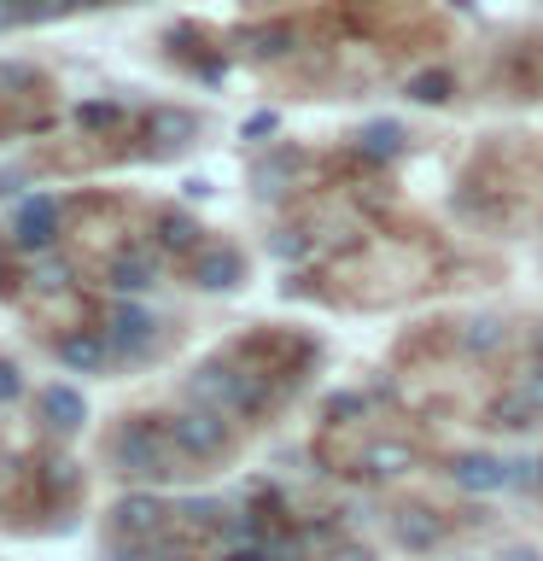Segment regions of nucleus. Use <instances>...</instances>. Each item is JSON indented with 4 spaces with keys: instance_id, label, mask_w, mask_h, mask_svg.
Here are the masks:
<instances>
[{
    "instance_id": "obj_18",
    "label": "nucleus",
    "mask_w": 543,
    "mask_h": 561,
    "mask_svg": "<svg viewBox=\"0 0 543 561\" xmlns=\"http://www.w3.org/2000/svg\"><path fill=\"white\" fill-rule=\"evenodd\" d=\"M502 345H508V322H502V316H467V322H462V351H467V357H497Z\"/></svg>"
},
{
    "instance_id": "obj_26",
    "label": "nucleus",
    "mask_w": 543,
    "mask_h": 561,
    "mask_svg": "<svg viewBox=\"0 0 543 561\" xmlns=\"http://www.w3.org/2000/svg\"><path fill=\"white\" fill-rule=\"evenodd\" d=\"M123 117V105H112V100H94V105H77V123L82 129H112V123Z\"/></svg>"
},
{
    "instance_id": "obj_30",
    "label": "nucleus",
    "mask_w": 543,
    "mask_h": 561,
    "mask_svg": "<svg viewBox=\"0 0 543 561\" xmlns=\"http://www.w3.org/2000/svg\"><path fill=\"white\" fill-rule=\"evenodd\" d=\"M222 561H280V556L269 550V543H228Z\"/></svg>"
},
{
    "instance_id": "obj_14",
    "label": "nucleus",
    "mask_w": 543,
    "mask_h": 561,
    "mask_svg": "<svg viewBox=\"0 0 543 561\" xmlns=\"http://www.w3.org/2000/svg\"><path fill=\"white\" fill-rule=\"evenodd\" d=\"M485 421H490L497 433H532L538 421H543V410L520 392V386H508V392H497V398L485 403Z\"/></svg>"
},
{
    "instance_id": "obj_24",
    "label": "nucleus",
    "mask_w": 543,
    "mask_h": 561,
    "mask_svg": "<svg viewBox=\"0 0 543 561\" xmlns=\"http://www.w3.org/2000/svg\"><path fill=\"white\" fill-rule=\"evenodd\" d=\"M82 0H24V24H53V18L77 12Z\"/></svg>"
},
{
    "instance_id": "obj_3",
    "label": "nucleus",
    "mask_w": 543,
    "mask_h": 561,
    "mask_svg": "<svg viewBox=\"0 0 543 561\" xmlns=\"http://www.w3.org/2000/svg\"><path fill=\"white\" fill-rule=\"evenodd\" d=\"M170 445L182 462H222L228 450H234V427H228L222 410H205V403H187V410H175L170 421Z\"/></svg>"
},
{
    "instance_id": "obj_33",
    "label": "nucleus",
    "mask_w": 543,
    "mask_h": 561,
    "mask_svg": "<svg viewBox=\"0 0 543 561\" xmlns=\"http://www.w3.org/2000/svg\"><path fill=\"white\" fill-rule=\"evenodd\" d=\"M0 88H35V70L30 65H0Z\"/></svg>"
},
{
    "instance_id": "obj_9",
    "label": "nucleus",
    "mask_w": 543,
    "mask_h": 561,
    "mask_svg": "<svg viewBox=\"0 0 543 561\" xmlns=\"http://www.w3.org/2000/svg\"><path fill=\"white\" fill-rule=\"evenodd\" d=\"M158 275H164V252H158V245H129V252L112 257V287H117L123 298L152 293Z\"/></svg>"
},
{
    "instance_id": "obj_10",
    "label": "nucleus",
    "mask_w": 543,
    "mask_h": 561,
    "mask_svg": "<svg viewBox=\"0 0 543 561\" xmlns=\"http://www.w3.org/2000/svg\"><path fill=\"white\" fill-rule=\"evenodd\" d=\"M12 234L24 252H47L53 240H59V199L53 193H35V199L18 205V222H12Z\"/></svg>"
},
{
    "instance_id": "obj_35",
    "label": "nucleus",
    "mask_w": 543,
    "mask_h": 561,
    "mask_svg": "<svg viewBox=\"0 0 543 561\" xmlns=\"http://www.w3.org/2000/svg\"><path fill=\"white\" fill-rule=\"evenodd\" d=\"M327 561H374V550H368V543H339Z\"/></svg>"
},
{
    "instance_id": "obj_5",
    "label": "nucleus",
    "mask_w": 543,
    "mask_h": 561,
    "mask_svg": "<svg viewBox=\"0 0 543 561\" xmlns=\"http://www.w3.org/2000/svg\"><path fill=\"white\" fill-rule=\"evenodd\" d=\"M187 280L199 293H234L245 280V252L240 245H199V252L187 257Z\"/></svg>"
},
{
    "instance_id": "obj_34",
    "label": "nucleus",
    "mask_w": 543,
    "mask_h": 561,
    "mask_svg": "<svg viewBox=\"0 0 543 561\" xmlns=\"http://www.w3.org/2000/svg\"><path fill=\"white\" fill-rule=\"evenodd\" d=\"M24 24V0H0V35Z\"/></svg>"
},
{
    "instance_id": "obj_36",
    "label": "nucleus",
    "mask_w": 543,
    "mask_h": 561,
    "mask_svg": "<svg viewBox=\"0 0 543 561\" xmlns=\"http://www.w3.org/2000/svg\"><path fill=\"white\" fill-rule=\"evenodd\" d=\"M538 485H543V456H538Z\"/></svg>"
},
{
    "instance_id": "obj_16",
    "label": "nucleus",
    "mask_w": 543,
    "mask_h": 561,
    "mask_svg": "<svg viewBox=\"0 0 543 561\" xmlns=\"http://www.w3.org/2000/svg\"><path fill=\"white\" fill-rule=\"evenodd\" d=\"M42 421L53 433H77L88 421V403H82L77 386H47V392H42Z\"/></svg>"
},
{
    "instance_id": "obj_8",
    "label": "nucleus",
    "mask_w": 543,
    "mask_h": 561,
    "mask_svg": "<svg viewBox=\"0 0 543 561\" xmlns=\"http://www.w3.org/2000/svg\"><path fill=\"white\" fill-rule=\"evenodd\" d=\"M170 515H175V508H164V497H152V491H129V497L112 508V533L117 538H158Z\"/></svg>"
},
{
    "instance_id": "obj_6",
    "label": "nucleus",
    "mask_w": 543,
    "mask_h": 561,
    "mask_svg": "<svg viewBox=\"0 0 543 561\" xmlns=\"http://www.w3.org/2000/svg\"><path fill=\"white\" fill-rule=\"evenodd\" d=\"M444 515L438 508H420V503H403L397 515H392V543L397 550H409V556H432L438 543H444Z\"/></svg>"
},
{
    "instance_id": "obj_15",
    "label": "nucleus",
    "mask_w": 543,
    "mask_h": 561,
    "mask_svg": "<svg viewBox=\"0 0 543 561\" xmlns=\"http://www.w3.org/2000/svg\"><path fill=\"white\" fill-rule=\"evenodd\" d=\"M409 468H415V445H409V438H374V445L362 450V473H368V480H403Z\"/></svg>"
},
{
    "instance_id": "obj_1",
    "label": "nucleus",
    "mask_w": 543,
    "mask_h": 561,
    "mask_svg": "<svg viewBox=\"0 0 543 561\" xmlns=\"http://www.w3.org/2000/svg\"><path fill=\"white\" fill-rule=\"evenodd\" d=\"M187 403H205V410H222V415H263L275 403V386L263 368H245V363H205L187 375Z\"/></svg>"
},
{
    "instance_id": "obj_4",
    "label": "nucleus",
    "mask_w": 543,
    "mask_h": 561,
    "mask_svg": "<svg viewBox=\"0 0 543 561\" xmlns=\"http://www.w3.org/2000/svg\"><path fill=\"white\" fill-rule=\"evenodd\" d=\"M105 340L117 345V357H147L158 345V316L140 305V298H117V305L105 310Z\"/></svg>"
},
{
    "instance_id": "obj_31",
    "label": "nucleus",
    "mask_w": 543,
    "mask_h": 561,
    "mask_svg": "<svg viewBox=\"0 0 543 561\" xmlns=\"http://www.w3.org/2000/svg\"><path fill=\"white\" fill-rule=\"evenodd\" d=\"M275 123H280L275 112H252V117L240 123V135H245V140H263V135H275Z\"/></svg>"
},
{
    "instance_id": "obj_11",
    "label": "nucleus",
    "mask_w": 543,
    "mask_h": 561,
    "mask_svg": "<svg viewBox=\"0 0 543 561\" xmlns=\"http://www.w3.org/2000/svg\"><path fill=\"white\" fill-rule=\"evenodd\" d=\"M112 357H117V345L105 340V328H82V333H65L59 340V363L77 368V375H100Z\"/></svg>"
},
{
    "instance_id": "obj_13",
    "label": "nucleus",
    "mask_w": 543,
    "mask_h": 561,
    "mask_svg": "<svg viewBox=\"0 0 543 561\" xmlns=\"http://www.w3.org/2000/svg\"><path fill=\"white\" fill-rule=\"evenodd\" d=\"M152 245H158L164 257H193V252L205 245V228L193 222L187 210H164V217L152 222Z\"/></svg>"
},
{
    "instance_id": "obj_17",
    "label": "nucleus",
    "mask_w": 543,
    "mask_h": 561,
    "mask_svg": "<svg viewBox=\"0 0 543 561\" xmlns=\"http://www.w3.org/2000/svg\"><path fill=\"white\" fill-rule=\"evenodd\" d=\"M193 135H199V117H193V112H170V105H164V112L147 117V140L158 152H182Z\"/></svg>"
},
{
    "instance_id": "obj_12",
    "label": "nucleus",
    "mask_w": 543,
    "mask_h": 561,
    "mask_svg": "<svg viewBox=\"0 0 543 561\" xmlns=\"http://www.w3.org/2000/svg\"><path fill=\"white\" fill-rule=\"evenodd\" d=\"M357 158H368V164H392V158H403V147H409V129H403L397 117H374L357 129Z\"/></svg>"
},
{
    "instance_id": "obj_27",
    "label": "nucleus",
    "mask_w": 543,
    "mask_h": 561,
    "mask_svg": "<svg viewBox=\"0 0 543 561\" xmlns=\"http://www.w3.org/2000/svg\"><path fill=\"white\" fill-rule=\"evenodd\" d=\"M538 485V456H508V491H532Z\"/></svg>"
},
{
    "instance_id": "obj_22",
    "label": "nucleus",
    "mask_w": 543,
    "mask_h": 561,
    "mask_svg": "<svg viewBox=\"0 0 543 561\" xmlns=\"http://www.w3.org/2000/svg\"><path fill=\"white\" fill-rule=\"evenodd\" d=\"M175 515H182L187 526H199V533H210V526H222V520H228V508H222L217 497H187L182 508H175Z\"/></svg>"
},
{
    "instance_id": "obj_32",
    "label": "nucleus",
    "mask_w": 543,
    "mask_h": 561,
    "mask_svg": "<svg viewBox=\"0 0 543 561\" xmlns=\"http://www.w3.org/2000/svg\"><path fill=\"white\" fill-rule=\"evenodd\" d=\"M18 392H24V375H18V368H12L7 357H0V403H12Z\"/></svg>"
},
{
    "instance_id": "obj_2",
    "label": "nucleus",
    "mask_w": 543,
    "mask_h": 561,
    "mask_svg": "<svg viewBox=\"0 0 543 561\" xmlns=\"http://www.w3.org/2000/svg\"><path fill=\"white\" fill-rule=\"evenodd\" d=\"M112 462L123 480H170L175 473V445H170V427L158 421H129L117 438H112Z\"/></svg>"
},
{
    "instance_id": "obj_21",
    "label": "nucleus",
    "mask_w": 543,
    "mask_h": 561,
    "mask_svg": "<svg viewBox=\"0 0 543 561\" xmlns=\"http://www.w3.org/2000/svg\"><path fill=\"white\" fill-rule=\"evenodd\" d=\"M245 47H252V59H280V53H292V30L287 24H263L245 35Z\"/></svg>"
},
{
    "instance_id": "obj_20",
    "label": "nucleus",
    "mask_w": 543,
    "mask_h": 561,
    "mask_svg": "<svg viewBox=\"0 0 543 561\" xmlns=\"http://www.w3.org/2000/svg\"><path fill=\"white\" fill-rule=\"evenodd\" d=\"M455 94V77L450 70H420V77H409V100L415 105H444Z\"/></svg>"
},
{
    "instance_id": "obj_7",
    "label": "nucleus",
    "mask_w": 543,
    "mask_h": 561,
    "mask_svg": "<svg viewBox=\"0 0 543 561\" xmlns=\"http://www.w3.org/2000/svg\"><path fill=\"white\" fill-rule=\"evenodd\" d=\"M450 480L467 491V497H497L508 491V456H490V450H462L450 462Z\"/></svg>"
},
{
    "instance_id": "obj_25",
    "label": "nucleus",
    "mask_w": 543,
    "mask_h": 561,
    "mask_svg": "<svg viewBox=\"0 0 543 561\" xmlns=\"http://www.w3.org/2000/svg\"><path fill=\"white\" fill-rule=\"evenodd\" d=\"M362 410H368V398H362V392H333V398L322 403V415H327V421H357Z\"/></svg>"
},
{
    "instance_id": "obj_28",
    "label": "nucleus",
    "mask_w": 543,
    "mask_h": 561,
    "mask_svg": "<svg viewBox=\"0 0 543 561\" xmlns=\"http://www.w3.org/2000/svg\"><path fill=\"white\" fill-rule=\"evenodd\" d=\"M515 386H520V392H525V398H532L538 410H543V357H532V363H525Z\"/></svg>"
},
{
    "instance_id": "obj_23",
    "label": "nucleus",
    "mask_w": 543,
    "mask_h": 561,
    "mask_svg": "<svg viewBox=\"0 0 543 561\" xmlns=\"http://www.w3.org/2000/svg\"><path fill=\"white\" fill-rule=\"evenodd\" d=\"M269 252H275L280 263H304V257L315 252V240L304 234V228H280V234L269 240Z\"/></svg>"
},
{
    "instance_id": "obj_29",
    "label": "nucleus",
    "mask_w": 543,
    "mask_h": 561,
    "mask_svg": "<svg viewBox=\"0 0 543 561\" xmlns=\"http://www.w3.org/2000/svg\"><path fill=\"white\" fill-rule=\"evenodd\" d=\"M65 257H42V263H35V270H30V280H35V287H65Z\"/></svg>"
},
{
    "instance_id": "obj_19",
    "label": "nucleus",
    "mask_w": 543,
    "mask_h": 561,
    "mask_svg": "<svg viewBox=\"0 0 543 561\" xmlns=\"http://www.w3.org/2000/svg\"><path fill=\"white\" fill-rule=\"evenodd\" d=\"M292 170H298V152H292V147H280L275 158H263V164L252 170V187L263 193V199H275V193H287Z\"/></svg>"
}]
</instances>
